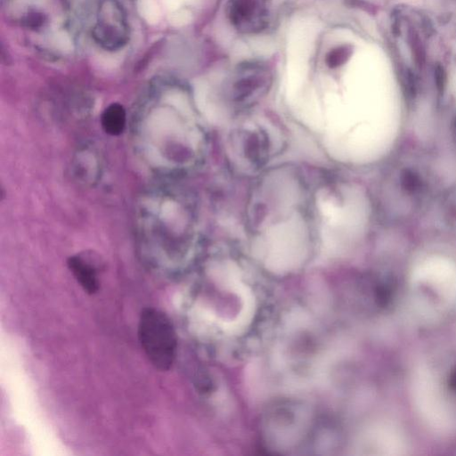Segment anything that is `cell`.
<instances>
[{
	"instance_id": "1",
	"label": "cell",
	"mask_w": 456,
	"mask_h": 456,
	"mask_svg": "<svg viewBox=\"0 0 456 456\" xmlns=\"http://www.w3.org/2000/svg\"><path fill=\"white\" fill-rule=\"evenodd\" d=\"M72 0H4L9 23L25 43L49 61L71 57L77 45V20Z\"/></svg>"
},
{
	"instance_id": "2",
	"label": "cell",
	"mask_w": 456,
	"mask_h": 456,
	"mask_svg": "<svg viewBox=\"0 0 456 456\" xmlns=\"http://www.w3.org/2000/svg\"><path fill=\"white\" fill-rule=\"evenodd\" d=\"M81 21L94 44L104 51H119L129 41V20L119 0H87Z\"/></svg>"
},
{
	"instance_id": "3",
	"label": "cell",
	"mask_w": 456,
	"mask_h": 456,
	"mask_svg": "<svg viewBox=\"0 0 456 456\" xmlns=\"http://www.w3.org/2000/svg\"><path fill=\"white\" fill-rule=\"evenodd\" d=\"M137 334L149 362L159 370H170L177 354V335L167 314L156 307L143 308Z\"/></svg>"
},
{
	"instance_id": "4",
	"label": "cell",
	"mask_w": 456,
	"mask_h": 456,
	"mask_svg": "<svg viewBox=\"0 0 456 456\" xmlns=\"http://www.w3.org/2000/svg\"><path fill=\"white\" fill-rule=\"evenodd\" d=\"M272 80V70L265 62L245 61L235 68L232 75L230 93L237 102H249L265 94Z\"/></svg>"
},
{
	"instance_id": "5",
	"label": "cell",
	"mask_w": 456,
	"mask_h": 456,
	"mask_svg": "<svg viewBox=\"0 0 456 456\" xmlns=\"http://www.w3.org/2000/svg\"><path fill=\"white\" fill-rule=\"evenodd\" d=\"M271 0H228L226 13L232 28L243 35H257L270 23Z\"/></svg>"
},
{
	"instance_id": "6",
	"label": "cell",
	"mask_w": 456,
	"mask_h": 456,
	"mask_svg": "<svg viewBox=\"0 0 456 456\" xmlns=\"http://www.w3.org/2000/svg\"><path fill=\"white\" fill-rule=\"evenodd\" d=\"M419 385V401L422 412L436 426L443 427L449 418L433 381L429 377H421Z\"/></svg>"
},
{
	"instance_id": "7",
	"label": "cell",
	"mask_w": 456,
	"mask_h": 456,
	"mask_svg": "<svg viewBox=\"0 0 456 456\" xmlns=\"http://www.w3.org/2000/svg\"><path fill=\"white\" fill-rule=\"evenodd\" d=\"M67 265L86 293L93 295L99 291L101 285L99 271L90 260L81 255H73L68 258Z\"/></svg>"
},
{
	"instance_id": "8",
	"label": "cell",
	"mask_w": 456,
	"mask_h": 456,
	"mask_svg": "<svg viewBox=\"0 0 456 456\" xmlns=\"http://www.w3.org/2000/svg\"><path fill=\"white\" fill-rule=\"evenodd\" d=\"M416 278L447 295L456 292V273L447 265H428L418 271Z\"/></svg>"
},
{
	"instance_id": "9",
	"label": "cell",
	"mask_w": 456,
	"mask_h": 456,
	"mask_svg": "<svg viewBox=\"0 0 456 456\" xmlns=\"http://www.w3.org/2000/svg\"><path fill=\"white\" fill-rule=\"evenodd\" d=\"M126 112L120 103H110L101 115V125L107 134L112 136L121 134L126 128Z\"/></svg>"
},
{
	"instance_id": "10",
	"label": "cell",
	"mask_w": 456,
	"mask_h": 456,
	"mask_svg": "<svg viewBox=\"0 0 456 456\" xmlns=\"http://www.w3.org/2000/svg\"><path fill=\"white\" fill-rule=\"evenodd\" d=\"M352 49L348 45H339L330 49L325 56V64L330 69L342 66L350 58Z\"/></svg>"
},
{
	"instance_id": "11",
	"label": "cell",
	"mask_w": 456,
	"mask_h": 456,
	"mask_svg": "<svg viewBox=\"0 0 456 456\" xmlns=\"http://www.w3.org/2000/svg\"><path fill=\"white\" fill-rule=\"evenodd\" d=\"M409 43L412 56L418 66L421 67L425 62V52L418 34L414 30L409 31Z\"/></svg>"
},
{
	"instance_id": "12",
	"label": "cell",
	"mask_w": 456,
	"mask_h": 456,
	"mask_svg": "<svg viewBox=\"0 0 456 456\" xmlns=\"http://www.w3.org/2000/svg\"><path fill=\"white\" fill-rule=\"evenodd\" d=\"M403 183L404 188L410 191H414L419 185V180L417 175L411 172L405 173L403 178Z\"/></svg>"
},
{
	"instance_id": "13",
	"label": "cell",
	"mask_w": 456,
	"mask_h": 456,
	"mask_svg": "<svg viewBox=\"0 0 456 456\" xmlns=\"http://www.w3.org/2000/svg\"><path fill=\"white\" fill-rule=\"evenodd\" d=\"M435 79L437 89L441 92L444 90L445 85V72L444 68L437 64L435 68Z\"/></svg>"
}]
</instances>
